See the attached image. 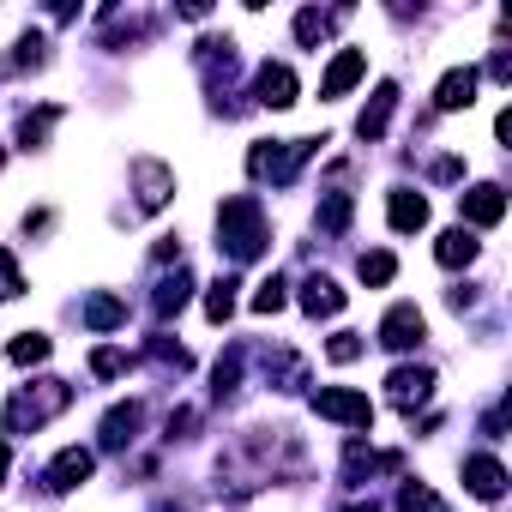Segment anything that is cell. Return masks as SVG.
<instances>
[{
    "instance_id": "cell-24",
    "label": "cell",
    "mask_w": 512,
    "mask_h": 512,
    "mask_svg": "<svg viewBox=\"0 0 512 512\" xmlns=\"http://www.w3.org/2000/svg\"><path fill=\"white\" fill-rule=\"evenodd\" d=\"M55 115H61V109H37V115H25V121H19V145H25V151H31V145H43V139H49V127H55Z\"/></svg>"
},
{
    "instance_id": "cell-3",
    "label": "cell",
    "mask_w": 512,
    "mask_h": 512,
    "mask_svg": "<svg viewBox=\"0 0 512 512\" xmlns=\"http://www.w3.org/2000/svg\"><path fill=\"white\" fill-rule=\"evenodd\" d=\"M320 145H326V139H284V145H278V139H260V145L247 151V175H253V181H296V169H302Z\"/></svg>"
},
{
    "instance_id": "cell-15",
    "label": "cell",
    "mask_w": 512,
    "mask_h": 512,
    "mask_svg": "<svg viewBox=\"0 0 512 512\" xmlns=\"http://www.w3.org/2000/svg\"><path fill=\"white\" fill-rule=\"evenodd\" d=\"M434 103H440L446 115H452V109H470V103H476V67H452V73L440 79Z\"/></svg>"
},
{
    "instance_id": "cell-28",
    "label": "cell",
    "mask_w": 512,
    "mask_h": 512,
    "mask_svg": "<svg viewBox=\"0 0 512 512\" xmlns=\"http://www.w3.org/2000/svg\"><path fill=\"white\" fill-rule=\"evenodd\" d=\"M326 31H332V13H302V19H296V37H302L308 49L326 43Z\"/></svg>"
},
{
    "instance_id": "cell-1",
    "label": "cell",
    "mask_w": 512,
    "mask_h": 512,
    "mask_svg": "<svg viewBox=\"0 0 512 512\" xmlns=\"http://www.w3.org/2000/svg\"><path fill=\"white\" fill-rule=\"evenodd\" d=\"M266 241H272V229H266V211H260L253 193H235V199L217 205V247L229 253V260H241V266L260 260Z\"/></svg>"
},
{
    "instance_id": "cell-36",
    "label": "cell",
    "mask_w": 512,
    "mask_h": 512,
    "mask_svg": "<svg viewBox=\"0 0 512 512\" xmlns=\"http://www.w3.org/2000/svg\"><path fill=\"white\" fill-rule=\"evenodd\" d=\"M0 163H7V157H0Z\"/></svg>"
},
{
    "instance_id": "cell-20",
    "label": "cell",
    "mask_w": 512,
    "mask_h": 512,
    "mask_svg": "<svg viewBox=\"0 0 512 512\" xmlns=\"http://www.w3.org/2000/svg\"><path fill=\"white\" fill-rule=\"evenodd\" d=\"M121 320H127V302H115V296H91L85 302V326L91 332H115Z\"/></svg>"
},
{
    "instance_id": "cell-29",
    "label": "cell",
    "mask_w": 512,
    "mask_h": 512,
    "mask_svg": "<svg viewBox=\"0 0 512 512\" xmlns=\"http://www.w3.org/2000/svg\"><path fill=\"white\" fill-rule=\"evenodd\" d=\"M13 296H25V278H19V266H13V253L0 247V302H13Z\"/></svg>"
},
{
    "instance_id": "cell-19",
    "label": "cell",
    "mask_w": 512,
    "mask_h": 512,
    "mask_svg": "<svg viewBox=\"0 0 512 512\" xmlns=\"http://www.w3.org/2000/svg\"><path fill=\"white\" fill-rule=\"evenodd\" d=\"M139 422H145L139 404H115V410L103 416V446H127V440L139 434Z\"/></svg>"
},
{
    "instance_id": "cell-16",
    "label": "cell",
    "mask_w": 512,
    "mask_h": 512,
    "mask_svg": "<svg viewBox=\"0 0 512 512\" xmlns=\"http://www.w3.org/2000/svg\"><path fill=\"white\" fill-rule=\"evenodd\" d=\"M392 109H398V85H380V91L368 97V109H362L356 133H362V139H380V133H386V121H392Z\"/></svg>"
},
{
    "instance_id": "cell-6",
    "label": "cell",
    "mask_w": 512,
    "mask_h": 512,
    "mask_svg": "<svg viewBox=\"0 0 512 512\" xmlns=\"http://www.w3.org/2000/svg\"><path fill=\"white\" fill-rule=\"evenodd\" d=\"M253 97H260L266 109H290L296 103V73L284 61H266L260 73H253Z\"/></svg>"
},
{
    "instance_id": "cell-27",
    "label": "cell",
    "mask_w": 512,
    "mask_h": 512,
    "mask_svg": "<svg viewBox=\"0 0 512 512\" xmlns=\"http://www.w3.org/2000/svg\"><path fill=\"white\" fill-rule=\"evenodd\" d=\"M284 290H290V284H284V278H266V284H260V290H253V314H278V308H284V302H290V296H284Z\"/></svg>"
},
{
    "instance_id": "cell-12",
    "label": "cell",
    "mask_w": 512,
    "mask_h": 512,
    "mask_svg": "<svg viewBox=\"0 0 512 512\" xmlns=\"http://www.w3.org/2000/svg\"><path fill=\"white\" fill-rule=\"evenodd\" d=\"M91 470H97V458H91L85 446H67V452L49 464V488H55V494H67V488H79Z\"/></svg>"
},
{
    "instance_id": "cell-4",
    "label": "cell",
    "mask_w": 512,
    "mask_h": 512,
    "mask_svg": "<svg viewBox=\"0 0 512 512\" xmlns=\"http://www.w3.org/2000/svg\"><path fill=\"white\" fill-rule=\"evenodd\" d=\"M314 410L332 416V422H350V428H374V404H368L362 392H350V386H326V392H314Z\"/></svg>"
},
{
    "instance_id": "cell-34",
    "label": "cell",
    "mask_w": 512,
    "mask_h": 512,
    "mask_svg": "<svg viewBox=\"0 0 512 512\" xmlns=\"http://www.w3.org/2000/svg\"><path fill=\"white\" fill-rule=\"evenodd\" d=\"M0 488H7V440H0Z\"/></svg>"
},
{
    "instance_id": "cell-10",
    "label": "cell",
    "mask_w": 512,
    "mask_h": 512,
    "mask_svg": "<svg viewBox=\"0 0 512 512\" xmlns=\"http://www.w3.org/2000/svg\"><path fill=\"white\" fill-rule=\"evenodd\" d=\"M458 205H464V217H470L476 229H494V223L506 217V193H500L494 181H482V187H470V193H464Z\"/></svg>"
},
{
    "instance_id": "cell-11",
    "label": "cell",
    "mask_w": 512,
    "mask_h": 512,
    "mask_svg": "<svg viewBox=\"0 0 512 512\" xmlns=\"http://www.w3.org/2000/svg\"><path fill=\"white\" fill-rule=\"evenodd\" d=\"M362 73H368V55H362V49H338V61H332L326 79H320V97H344Z\"/></svg>"
},
{
    "instance_id": "cell-23",
    "label": "cell",
    "mask_w": 512,
    "mask_h": 512,
    "mask_svg": "<svg viewBox=\"0 0 512 512\" xmlns=\"http://www.w3.org/2000/svg\"><path fill=\"white\" fill-rule=\"evenodd\" d=\"M398 512H446V500H440L434 488H422V482H404V494H398Z\"/></svg>"
},
{
    "instance_id": "cell-26",
    "label": "cell",
    "mask_w": 512,
    "mask_h": 512,
    "mask_svg": "<svg viewBox=\"0 0 512 512\" xmlns=\"http://www.w3.org/2000/svg\"><path fill=\"white\" fill-rule=\"evenodd\" d=\"M362 284H392V272H398V260H392V253H362Z\"/></svg>"
},
{
    "instance_id": "cell-35",
    "label": "cell",
    "mask_w": 512,
    "mask_h": 512,
    "mask_svg": "<svg viewBox=\"0 0 512 512\" xmlns=\"http://www.w3.org/2000/svg\"><path fill=\"white\" fill-rule=\"evenodd\" d=\"M344 512H374V500H368V506H344Z\"/></svg>"
},
{
    "instance_id": "cell-18",
    "label": "cell",
    "mask_w": 512,
    "mask_h": 512,
    "mask_svg": "<svg viewBox=\"0 0 512 512\" xmlns=\"http://www.w3.org/2000/svg\"><path fill=\"white\" fill-rule=\"evenodd\" d=\"M434 260H440V266H452V272H458V266H470V260H476V235H470V229H446V235L434 241Z\"/></svg>"
},
{
    "instance_id": "cell-22",
    "label": "cell",
    "mask_w": 512,
    "mask_h": 512,
    "mask_svg": "<svg viewBox=\"0 0 512 512\" xmlns=\"http://www.w3.org/2000/svg\"><path fill=\"white\" fill-rule=\"evenodd\" d=\"M49 350H55V344H49V338H43V332H19V338H13V350H7V356H13V362H19V368H31V362H49Z\"/></svg>"
},
{
    "instance_id": "cell-7",
    "label": "cell",
    "mask_w": 512,
    "mask_h": 512,
    "mask_svg": "<svg viewBox=\"0 0 512 512\" xmlns=\"http://www.w3.org/2000/svg\"><path fill=\"white\" fill-rule=\"evenodd\" d=\"M133 181H139V211H163L169 193H175V175H169L163 163H151V157L133 163Z\"/></svg>"
},
{
    "instance_id": "cell-8",
    "label": "cell",
    "mask_w": 512,
    "mask_h": 512,
    "mask_svg": "<svg viewBox=\"0 0 512 512\" xmlns=\"http://www.w3.org/2000/svg\"><path fill=\"white\" fill-rule=\"evenodd\" d=\"M386 392H392L398 410H416V404H428V392H434V368H392Z\"/></svg>"
},
{
    "instance_id": "cell-5",
    "label": "cell",
    "mask_w": 512,
    "mask_h": 512,
    "mask_svg": "<svg viewBox=\"0 0 512 512\" xmlns=\"http://www.w3.org/2000/svg\"><path fill=\"white\" fill-rule=\"evenodd\" d=\"M422 338H428V320H422L410 302H398V308L380 320V344H386V350H416Z\"/></svg>"
},
{
    "instance_id": "cell-2",
    "label": "cell",
    "mask_w": 512,
    "mask_h": 512,
    "mask_svg": "<svg viewBox=\"0 0 512 512\" xmlns=\"http://www.w3.org/2000/svg\"><path fill=\"white\" fill-rule=\"evenodd\" d=\"M73 404V386L67 380H37V386H19L13 398H7V434H37L43 422H55L61 410Z\"/></svg>"
},
{
    "instance_id": "cell-32",
    "label": "cell",
    "mask_w": 512,
    "mask_h": 512,
    "mask_svg": "<svg viewBox=\"0 0 512 512\" xmlns=\"http://www.w3.org/2000/svg\"><path fill=\"white\" fill-rule=\"evenodd\" d=\"M13 67H43V37H25L19 55H13Z\"/></svg>"
},
{
    "instance_id": "cell-33",
    "label": "cell",
    "mask_w": 512,
    "mask_h": 512,
    "mask_svg": "<svg viewBox=\"0 0 512 512\" xmlns=\"http://www.w3.org/2000/svg\"><path fill=\"white\" fill-rule=\"evenodd\" d=\"M434 175H440V181H458V175H464V163H458V157H440V163H434Z\"/></svg>"
},
{
    "instance_id": "cell-17",
    "label": "cell",
    "mask_w": 512,
    "mask_h": 512,
    "mask_svg": "<svg viewBox=\"0 0 512 512\" xmlns=\"http://www.w3.org/2000/svg\"><path fill=\"white\" fill-rule=\"evenodd\" d=\"M187 296H193V272H181V266H175V278H163V284H157V296H151L157 320L181 314V308H187Z\"/></svg>"
},
{
    "instance_id": "cell-31",
    "label": "cell",
    "mask_w": 512,
    "mask_h": 512,
    "mask_svg": "<svg viewBox=\"0 0 512 512\" xmlns=\"http://www.w3.org/2000/svg\"><path fill=\"white\" fill-rule=\"evenodd\" d=\"M91 374L115 380V374H127V356H121V350H97V356H91Z\"/></svg>"
},
{
    "instance_id": "cell-25",
    "label": "cell",
    "mask_w": 512,
    "mask_h": 512,
    "mask_svg": "<svg viewBox=\"0 0 512 512\" xmlns=\"http://www.w3.org/2000/svg\"><path fill=\"white\" fill-rule=\"evenodd\" d=\"M235 314V278H223V284H211V296H205V320H229Z\"/></svg>"
},
{
    "instance_id": "cell-9",
    "label": "cell",
    "mask_w": 512,
    "mask_h": 512,
    "mask_svg": "<svg viewBox=\"0 0 512 512\" xmlns=\"http://www.w3.org/2000/svg\"><path fill=\"white\" fill-rule=\"evenodd\" d=\"M464 488H470L476 500H500V494H506V470H500V458H488V452L464 458Z\"/></svg>"
},
{
    "instance_id": "cell-21",
    "label": "cell",
    "mask_w": 512,
    "mask_h": 512,
    "mask_svg": "<svg viewBox=\"0 0 512 512\" xmlns=\"http://www.w3.org/2000/svg\"><path fill=\"white\" fill-rule=\"evenodd\" d=\"M320 229L326 235H344L350 229V193H326L320 199Z\"/></svg>"
},
{
    "instance_id": "cell-13",
    "label": "cell",
    "mask_w": 512,
    "mask_h": 512,
    "mask_svg": "<svg viewBox=\"0 0 512 512\" xmlns=\"http://www.w3.org/2000/svg\"><path fill=\"white\" fill-rule=\"evenodd\" d=\"M386 217H392V229H398V235H416V229L428 223V199H422V193H410V187H398V193L386 199Z\"/></svg>"
},
{
    "instance_id": "cell-30",
    "label": "cell",
    "mask_w": 512,
    "mask_h": 512,
    "mask_svg": "<svg viewBox=\"0 0 512 512\" xmlns=\"http://www.w3.org/2000/svg\"><path fill=\"white\" fill-rule=\"evenodd\" d=\"M326 356H332V362L344 368V362H356V356H362V338H356V332H338V338L326 344Z\"/></svg>"
},
{
    "instance_id": "cell-14",
    "label": "cell",
    "mask_w": 512,
    "mask_h": 512,
    "mask_svg": "<svg viewBox=\"0 0 512 512\" xmlns=\"http://www.w3.org/2000/svg\"><path fill=\"white\" fill-rule=\"evenodd\" d=\"M344 302H350V296H344V290H338L332 278H320V272H314V278L302 284V308H308L314 320H332V314H344Z\"/></svg>"
}]
</instances>
